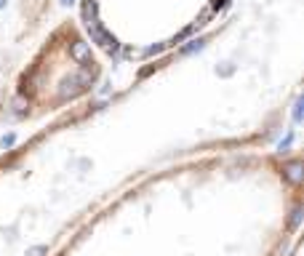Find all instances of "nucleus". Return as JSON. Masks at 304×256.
Instances as JSON below:
<instances>
[{
  "mask_svg": "<svg viewBox=\"0 0 304 256\" xmlns=\"http://www.w3.org/2000/svg\"><path fill=\"white\" fill-rule=\"evenodd\" d=\"M293 120L301 123V96L296 99V104H293Z\"/></svg>",
  "mask_w": 304,
  "mask_h": 256,
  "instance_id": "obj_9",
  "label": "nucleus"
},
{
  "mask_svg": "<svg viewBox=\"0 0 304 256\" xmlns=\"http://www.w3.org/2000/svg\"><path fill=\"white\" fill-rule=\"evenodd\" d=\"M206 48V37H197V40H189L184 48H182V56H189V54H195V51H203Z\"/></svg>",
  "mask_w": 304,
  "mask_h": 256,
  "instance_id": "obj_5",
  "label": "nucleus"
},
{
  "mask_svg": "<svg viewBox=\"0 0 304 256\" xmlns=\"http://www.w3.org/2000/svg\"><path fill=\"white\" fill-rule=\"evenodd\" d=\"M163 51H166V45H152V48H147V56H158Z\"/></svg>",
  "mask_w": 304,
  "mask_h": 256,
  "instance_id": "obj_10",
  "label": "nucleus"
},
{
  "mask_svg": "<svg viewBox=\"0 0 304 256\" xmlns=\"http://www.w3.org/2000/svg\"><path fill=\"white\" fill-rule=\"evenodd\" d=\"M75 3V0H62V6H72Z\"/></svg>",
  "mask_w": 304,
  "mask_h": 256,
  "instance_id": "obj_13",
  "label": "nucleus"
},
{
  "mask_svg": "<svg viewBox=\"0 0 304 256\" xmlns=\"http://www.w3.org/2000/svg\"><path fill=\"white\" fill-rule=\"evenodd\" d=\"M301 222V208H293V216H291V224H299Z\"/></svg>",
  "mask_w": 304,
  "mask_h": 256,
  "instance_id": "obj_11",
  "label": "nucleus"
},
{
  "mask_svg": "<svg viewBox=\"0 0 304 256\" xmlns=\"http://www.w3.org/2000/svg\"><path fill=\"white\" fill-rule=\"evenodd\" d=\"M88 37H91V43H96L99 48H104V51H107L110 56L120 51V43H118V37L112 35L110 30H104L102 24H91V27H88Z\"/></svg>",
  "mask_w": 304,
  "mask_h": 256,
  "instance_id": "obj_1",
  "label": "nucleus"
},
{
  "mask_svg": "<svg viewBox=\"0 0 304 256\" xmlns=\"http://www.w3.org/2000/svg\"><path fill=\"white\" fill-rule=\"evenodd\" d=\"M232 70H235L232 64H227V67H222V75H224V78H227V75H232Z\"/></svg>",
  "mask_w": 304,
  "mask_h": 256,
  "instance_id": "obj_12",
  "label": "nucleus"
},
{
  "mask_svg": "<svg viewBox=\"0 0 304 256\" xmlns=\"http://www.w3.org/2000/svg\"><path fill=\"white\" fill-rule=\"evenodd\" d=\"M70 56H72V62H88L91 59V43H85V40H72L70 43Z\"/></svg>",
  "mask_w": 304,
  "mask_h": 256,
  "instance_id": "obj_2",
  "label": "nucleus"
},
{
  "mask_svg": "<svg viewBox=\"0 0 304 256\" xmlns=\"http://www.w3.org/2000/svg\"><path fill=\"white\" fill-rule=\"evenodd\" d=\"M291 144H293V131H288V134H286V139H280L278 152H280V155H288V152H291Z\"/></svg>",
  "mask_w": 304,
  "mask_h": 256,
  "instance_id": "obj_6",
  "label": "nucleus"
},
{
  "mask_svg": "<svg viewBox=\"0 0 304 256\" xmlns=\"http://www.w3.org/2000/svg\"><path fill=\"white\" fill-rule=\"evenodd\" d=\"M83 22H85V27L99 24V8H96V0H85V3H83Z\"/></svg>",
  "mask_w": 304,
  "mask_h": 256,
  "instance_id": "obj_4",
  "label": "nucleus"
},
{
  "mask_svg": "<svg viewBox=\"0 0 304 256\" xmlns=\"http://www.w3.org/2000/svg\"><path fill=\"white\" fill-rule=\"evenodd\" d=\"M283 179H288L291 184H299L301 179H304V166H301V160H291V163L283 166Z\"/></svg>",
  "mask_w": 304,
  "mask_h": 256,
  "instance_id": "obj_3",
  "label": "nucleus"
},
{
  "mask_svg": "<svg viewBox=\"0 0 304 256\" xmlns=\"http://www.w3.org/2000/svg\"><path fill=\"white\" fill-rule=\"evenodd\" d=\"M48 253V245H35V248L27 251V256H45Z\"/></svg>",
  "mask_w": 304,
  "mask_h": 256,
  "instance_id": "obj_8",
  "label": "nucleus"
},
{
  "mask_svg": "<svg viewBox=\"0 0 304 256\" xmlns=\"http://www.w3.org/2000/svg\"><path fill=\"white\" fill-rule=\"evenodd\" d=\"M3 3H6V0H0V8H3Z\"/></svg>",
  "mask_w": 304,
  "mask_h": 256,
  "instance_id": "obj_14",
  "label": "nucleus"
},
{
  "mask_svg": "<svg viewBox=\"0 0 304 256\" xmlns=\"http://www.w3.org/2000/svg\"><path fill=\"white\" fill-rule=\"evenodd\" d=\"M14 144H16V134H6L3 139H0V147H3V149L14 147Z\"/></svg>",
  "mask_w": 304,
  "mask_h": 256,
  "instance_id": "obj_7",
  "label": "nucleus"
}]
</instances>
